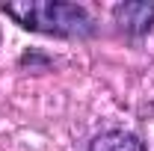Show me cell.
<instances>
[{"mask_svg": "<svg viewBox=\"0 0 154 151\" xmlns=\"http://www.w3.org/2000/svg\"><path fill=\"white\" fill-rule=\"evenodd\" d=\"M0 12L15 18L24 30L45 33V36H62V39H83L95 30L92 15L80 3H3Z\"/></svg>", "mask_w": 154, "mask_h": 151, "instance_id": "cell-1", "label": "cell"}, {"mask_svg": "<svg viewBox=\"0 0 154 151\" xmlns=\"http://www.w3.org/2000/svg\"><path fill=\"white\" fill-rule=\"evenodd\" d=\"M89 151H145V145L136 139L134 133H125V131H107L92 139Z\"/></svg>", "mask_w": 154, "mask_h": 151, "instance_id": "cell-2", "label": "cell"}, {"mask_svg": "<svg viewBox=\"0 0 154 151\" xmlns=\"http://www.w3.org/2000/svg\"><path fill=\"white\" fill-rule=\"evenodd\" d=\"M116 15L131 30H148L154 21V6H148V3H128V6H116Z\"/></svg>", "mask_w": 154, "mask_h": 151, "instance_id": "cell-3", "label": "cell"}]
</instances>
